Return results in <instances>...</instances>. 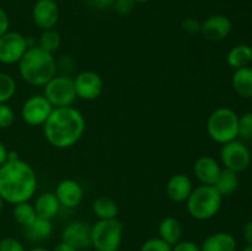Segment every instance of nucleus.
I'll use <instances>...</instances> for the list:
<instances>
[{
	"label": "nucleus",
	"instance_id": "obj_1",
	"mask_svg": "<svg viewBox=\"0 0 252 251\" xmlns=\"http://www.w3.org/2000/svg\"><path fill=\"white\" fill-rule=\"evenodd\" d=\"M42 127L44 138L52 147L68 149L81 139L86 129V121L80 111L69 106L53 108Z\"/></svg>",
	"mask_w": 252,
	"mask_h": 251
},
{
	"label": "nucleus",
	"instance_id": "obj_2",
	"mask_svg": "<svg viewBox=\"0 0 252 251\" xmlns=\"http://www.w3.org/2000/svg\"><path fill=\"white\" fill-rule=\"evenodd\" d=\"M37 175L29 162L19 159L0 166V196L10 204L27 202L37 191Z\"/></svg>",
	"mask_w": 252,
	"mask_h": 251
},
{
	"label": "nucleus",
	"instance_id": "obj_3",
	"mask_svg": "<svg viewBox=\"0 0 252 251\" xmlns=\"http://www.w3.org/2000/svg\"><path fill=\"white\" fill-rule=\"evenodd\" d=\"M19 73L25 83L31 86H44L57 75L56 57L41 47L31 46L19 62Z\"/></svg>",
	"mask_w": 252,
	"mask_h": 251
},
{
	"label": "nucleus",
	"instance_id": "obj_4",
	"mask_svg": "<svg viewBox=\"0 0 252 251\" xmlns=\"http://www.w3.org/2000/svg\"><path fill=\"white\" fill-rule=\"evenodd\" d=\"M223 198L224 197L216 188V186L199 185L194 187L187 198V212L197 220H208L219 213Z\"/></svg>",
	"mask_w": 252,
	"mask_h": 251
},
{
	"label": "nucleus",
	"instance_id": "obj_5",
	"mask_svg": "<svg viewBox=\"0 0 252 251\" xmlns=\"http://www.w3.org/2000/svg\"><path fill=\"white\" fill-rule=\"evenodd\" d=\"M239 116L229 107H219L207 120V133L218 144H225L238 139Z\"/></svg>",
	"mask_w": 252,
	"mask_h": 251
},
{
	"label": "nucleus",
	"instance_id": "obj_6",
	"mask_svg": "<svg viewBox=\"0 0 252 251\" xmlns=\"http://www.w3.org/2000/svg\"><path fill=\"white\" fill-rule=\"evenodd\" d=\"M122 221L102 219L91 225V246L96 251H117L123 239Z\"/></svg>",
	"mask_w": 252,
	"mask_h": 251
},
{
	"label": "nucleus",
	"instance_id": "obj_7",
	"mask_svg": "<svg viewBox=\"0 0 252 251\" xmlns=\"http://www.w3.org/2000/svg\"><path fill=\"white\" fill-rule=\"evenodd\" d=\"M43 95L54 108L69 107L75 102L76 94L73 78L56 75L43 86Z\"/></svg>",
	"mask_w": 252,
	"mask_h": 251
},
{
	"label": "nucleus",
	"instance_id": "obj_8",
	"mask_svg": "<svg viewBox=\"0 0 252 251\" xmlns=\"http://www.w3.org/2000/svg\"><path fill=\"white\" fill-rule=\"evenodd\" d=\"M29 38L15 31H7L0 37V63L17 64L29 49Z\"/></svg>",
	"mask_w": 252,
	"mask_h": 251
},
{
	"label": "nucleus",
	"instance_id": "obj_9",
	"mask_svg": "<svg viewBox=\"0 0 252 251\" xmlns=\"http://www.w3.org/2000/svg\"><path fill=\"white\" fill-rule=\"evenodd\" d=\"M220 160L225 169L239 174V172L248 169L249 165H250V149L240 140H231V142L221 145Z\"/></svg>",
	"mask_w": 252,
	"mask_h": 251
},
{
	"label": "nucleus",
	"instance_id": "obj_10",
	"mask_svg": "<svg viewBox=\"0 0 252 251\" xmlns=\"http://www.w3.org/2000/svg\"><path fill=\"white\" fill-rule=\"evenodd\" d=\"M53 106L44 95H32L21 107V118L31 127L43 126L53 111Z\"/></svg>",
	"mask_w": 252,
	"mask_h": 251
},
{
	"label": "nucleus",
	"instance_id": "obj_11",
	"mask_svg": "<svg viewBox=\"0 0 252 251\" xmlns=\"http://www.w3.org/2000/svg\"><path fill=\"white\" fill-rule=\"evenodd\" d=\"M74 81V89H75L76 97L84 101H94L100 97L102 94L103 81L102 78L96 71L84 70L80 71Z\"/></svg>",
	"mask_w": 252,
	"mask_h": 251
},
{
	"label": "nucleus",
	"instance_id": "obj_12",
	"mask_svg": "<svg viewBox=\"0 0 252 251\" xmlns=\"http://www.w3.org/2000/svg\"><path fill=\"white\" fill-rule=\"evenodd\" d=\"M233 30V24L228 16L221 14L211 15L201 26V34L204 39L211 42H219L225 39Z\"/></svg>",
	"mask_w": 252,
	"mask_h": 251
},
{
	"label": "nucleus",
	"instance_id": "obj_13",
	"mask_svg": "<svg viewBox=\"0 0 252 251\" xmlns=\"http://www.w3.org/2000/svg\"><path fill=\"white\" fill-rule=\"evenodd\" d=\"M32 20L42 31L54 29L59 21V7L56 0H37L32 7Z\"/></svg>",
	"mask_w": 252,
	"mask_h": 251
},
{
	"label": "nucleus",
	"instance_id": "obj_14",
	"mask_svg": "<svg viewBox=\"0 0 252 251\" xmlns=\"http://www.w3.org/2000/svg\"><path fill=\"white\" fill-rule=\"evenodd\" d=\"M62 241L74 246L76 250L91 246V225L84 220H73L62 231Z\"/></svg>",
	"mask_w": 252,
	"mask_h": 251
},
{
	"label": "nucleus",
	"instance_id": "obj_15",
	"mask_svg": "<svg viewBox=\"0 0 252 251\" xmlns=\"http://www.w3.org/2000/svg\"><path fill=\"white\" fill-rule=\"evenodd\" d=\"M54 194L61 207L71 209L76 208L83 201L84 191L78 181L73 179H65L57 185Z\"/></svg>",
	"mask_w": 252,
	"mask_h": 251
},
{
	"label": "nucleus",
	"instance_id": "obj_16",
	"mask_svg": "<svg viewBox=\"0 0 252 251\" xmlns=\"http://www.w3.org/2000/svg\"><path fill=\"white\" fill-rule=\"evenodd\" d=\"M221 170L223 169H221L220 164L209 155H203V157H198L193 165L194 176L202 185L214 186L217 180L219 179Z\"/></svg>",
	"mask_w": 252,
	"mask_h": 251
},
{
	"label": "nucleus",
	"instance_id": "obj_17",
	"mask_svg": "<svg viewBox=\"0 0 252 251\" xmlns=\"http://www.w3.org/2000/svg\"><path fill=\"white\" fill-rule=\"evenodd\" d=\"M193 188V184L189 175L180 172L172 175L169 179L166 184V194L172 202L182 203L187 201Z\"/></svg>",
	"mask_w": 252,
	"mask_h": 251
},
{
	"label": "nucleus",
	"instance_id": "obj_18",
	"mask_svg": "<svg viewBox=\"0 0 252 251\" xmlns=\"http://www.w3.org/2000/svg\"><path fill=\"white\" fill-rule=\"evenodd\" d=\"M235 238L230 233L219 231L204 239L201 251H236Z\"/></svg>",
	"mask_w": 252,
	"mask_h": 251
},
{
	"label": "nucleus",
	"instance_id": "obj_19",
	"mask_svg": "<svg viewBox=\"0 0 252 251\" xmlns=\"http://www.w3.org/2000/svg\"><path fill=\"white\" fill-rule=\"evenodd\" d=\"M33 207L37 217L52 220L59 212L61 204H59L54 192H44L37 197Z\"/></svg>",
	"mask_w": 252,
	"mask_h": 251
},
{
	"label": "nucleus",
	"instance_id": "obj_20",
	"mask_svg": "<svg viewBox=\"0 0 252 251\" xmlns=\"http://www.w3.org/2000/svg\"><path fill=\"white\" fill-rule=\"evenodd\" d=\"M182 235H184V226L179 219L174 217H165L160 221L159 238H161L171 246L182 240Z\"/></svg>",
	"mask_w": 252,
	"mask_h": 251
},
{
	"label": "nucleus",
	"instance_id": "obj_21",
	"mask_svg": "<svg viewBox=\"0 0 252 251\" xmlns=\"http://www.w3.org/2000/svg\"><path fill=\"white\" fill-rule=\"evenodd\" d=\"M233 89L240 97L252 98V68L238 69L234 71L233 79H231Z\"/></svg>",
	"mask_w": 252,
	"mask_h": 251
},
{
	"label": "nucleus",
	"instance_id": "obj_22",
	"mask_svg": "<svg viewBox=\"0 0 252 251\" xmlns=\"http://www.w3.org/2000/svg\"><path fill=\"white\" fill-rule=\"evenodd\" d=\"M24 230L25 235L29 240L33 241V243H41V241L51 238L52 233H53V225L49 219L37 217L33 223L24 228Z\"/></svg>",
	"mask_w": 252,
	"mask_h": 251
},
{
	"label": "nucleus",
	"instance_id": "obj_23",
	"mask_svg": "<svg viewBox=\"0 0 252 251\" xmlns=\"http://www.w3.org/2000/svg\"><path fill=\"white\" fill-rule=\"evenodd\" d=\"M226 63L235 70L250 66L252 63V47L249 44H238L233 47L226 56Z\"/></svg>",
	"mask_w": 252,
	"mask_h": 251
},
{
	"label": "nucleus",
	"instance_id": "obj_24",
	"mask_svg": "<svg viewBox=\"0 0 252 251\" xmlns=\"http://www.w3.org/2000/svg\"><path fill=\"white\" fill-rule=\"evenodd\" d=\"M93 212L98 220L115 219L118 216V206L110 197L100 196L93 202Z\"/></svg>",
	"mask_w": 252,
	"mask_h": 251
},
{
	"label": "nucleus",
	"instance_id": "obj_25",
	"mask_svg": "<svg viewBox=\"0 0 252 251\" xmlns=\"http://www.w3.org/2000/svg\"><path fill=\"white\" fill-rule=\"evenodd\" d=\"M214 186H216V188L220 192V194L223 197L230 196V194H233L239 187L238 172L231 171V170L224 167V169L221 170L220 175H219V179L217 180Z\"/></svg>",
	"mask_w": 252,
	"mask_h": 251
},
{
	"label": "nucleus",
	"instance_id": "obj_26",
	"mask_svg": "<svg viewBox=\"0 0 252 251\" xmlns=\"http://www.w3.org/2000/svg\"><path fill=\"white\" fill-rule=\"evenodd\" d=\"M12 218H14V220L17 224H20L24 228L29 226L37 218V213L34 211L33 204L30 203V201L14 204V208H12Z\"/></svg>",
	"mask_w": 252,
	"mask_h": 251
},
{
	"label": "nucleus",
	"instance_id": "obj_27",
	"mask_svg": "<svg viewBox=\"0 0 252 251\" xmlns=\"http://www.w3.org/2000/svg\"><path fill=\"white\" fill-rule=\"evenodd\" d=\"M62 43V37L57 30H44L41 33L38 38V44L37 46L41 47L44 51L49 52V53H54L57 49L61 47Z\"/></svg>",
	"mask_w": 252,
	"mask_h": 251
},
{
	"label": "nucleus",
	"instance_id": "obj_28",
	"mask_svg": "<svg viewBox=\"0 0 252 251\" xmlns=\"http://www.w3.org/2000/svg\"><path fill=\"white\" fill-rule=\"evenodd\" d=\"M16 93V81L10 74L0 71V103H7Z\"/></svg>",
	"mask_w": 252,
	"mask_h": 251
},
{
	"label": "nucleus",
	"instance_id": "obj_29",
	"mask_svg": "<svg viewBox=\"0 0 252 251\" xmlns=\"http://www.w3.org/2000/svg\"><path fill=\"white\" fill-rule=\"evenodd\" d=\"M238 138L244 140L252 139V112H246L239 117Z\"/></svg>",
	"mask_w": 252,
	"mask_h": 251
},
{
	"label": "nucleus",
	"instance_id": "obj_30",
	"mask_svg": "<svg viewBox=\"0 0 252 251\" xmlns=\"http://www.w3.org/2000/svg\"><path fill=\"white\" fill-rule=\"evenodd\" d=\"M139 251H172V246L161 238H150L142 244Z\"/></svg>",
	"mask_w": 252,
	"mask_h": 251
},
{
	"label": "nucleus",
	"instance_id": "obj_31",
	"mask_svg": "<svg viewBox=\"0 0 252 251\" xmlns=\"http://www.w3.org/2000/svg\"><path fill=\"white\" fill-rule=\"evenodd\" d=\"M15 122V112L7 103H0V128L6 129Z\"/></svg>",
	"mask_w": 252,
	"mask_h": 251
},
{
	"label": "nucleus",
	"instance_id": "obj_32",
	"mask_svg": "<svg viewBox=\"0 0 252 251\" xmlns=\"http://www.w3.org/2000/svg\"><path fill=\"white\" fill-rule=\"evenodd\" d=\"M135 4L137 2L134 0H115V2H113V9L121 16H127V15H129L134 10Z\"/></svg>",
	"mask_w": 252,
	"mask_h": 251
},
{
	"label": "nucleus",
	"instance_id": "obj_33",
	"mask_svg": "<svg viewBox=\"0 0 252 251\" xmlns=\"http://www.w3.org/2000/svg\"><path fill=\"white\" fill-rule=\"evenodd\" d=\"M0 251H26L21 241L15 238H2L0 240Z\"/></svg>",
	"mask_w": 252,
	"mask_h": 251
},
{
	"label": "nucleus",
	"instance_id": "obj_34",
	"mask_svg": "<svg viewBox=\"0 0 252 251\" xmlns=\"http://www.w3.org/2000/svg\"><path fill=\"white\" fill-rule=\"evenodd\" d=\"M201 26H202V22L198 21L197 19L194 17H187L182 21V30H184L186 33L189 34H198L201 33Z\"/></svg>",
	"mask_w": 252,
	"mask_h": 251
},
{
	"label": "nucleus",
	"instance_id": "obj_35",
	"mask_svg": "<svg viewBox=\"0 0 252 251\" xmlns=\"http://www.w3.org/2000/svg\"><path fill=\"white\" fill-rule=\"evenodd\" d=\"M172 251H201V246L191 240H180L172 245Z\"/></svg>",
	"mask_w": 252,
	"mask_h": 251
},
{
	"label": "nucleus",
	"instance_id": "obj_36",
	"mask_svg": "<svg viewBox=\"0 0 252 251\" xmlns=\"http://www.w3.org/2000/svg\"><path fill=\"white\" fill-rule=\"evenodd\" d=\"M9 27H10L9 15H7V12L0 6V37L9 31Z\"/></svg>",
	"mask_w": 252,
	"mask_h": 251
},
{
	"label": "nucleus",
	"instance_id": "obj_37",
	"mask_svg": "<svg viewBox=\"0 0 252 251\" xmlns=\"http://www.w3.org/2000/svg\"><path fill=\"white\" fill-rule=\"evenodd\" d=\"M243 236L246 245H252V220H249L244 226Z\"/></svg>",
	"mask_w": 252,
	"mask_h": 251
},
{
	"label": "nucleus",
	"instance_id": "obj_38",
	"mask_svg": "<svg viewBox=\"0 0 252 251\" xmlns=\"http://www.w3.org/2000/svg\"><path fill=\"white\" fill-rule=\"evenodd\" d=\"M90 2L95 7H98V9H105V7L113 6L115 0H90Z\"/></svg>",
	"mask_w": 252,
	"mask_h": 251
},
{
	"label": "nucleus",
	"instance_id": "obj_39",
	"mask_svg": "<svg viewBox=\"0 0 252 251\" xmlns=\"http://www.w3.org/2000/svg\"><path fill=\"white\" fill-rule=\"evenodd\" d=\"M7 154H9V150H7L6 145L0 140V166L7 161Z\"/></svg>",
	"mask_w": 252,
	"mask_h": 251
},
{
	"label": "nucleus",
	"instance_id": "obj_40",
	"mask_svg": "<svg viewBox=\"0 0 252 251\" xmlns=\"http://www.w3.org/2000/svg\"><path fill=\"white\" fill-rule=\"evenodd\" d=\"M52 251H79V250H76V249L74 248V246L69 245V244L61 241V243H59L58 245L54 246V249Z\"/></svg>",
	"mask_w": 252,
	"mask_h": 251
},
{
	"label": "nucleus",
	"instance_id": "obj_41",
	"mask_svg": "<svg viewBox=\"0 0 252 251\" xmlns=\"http://www.w3.org/2000/svg\"><path fill=\"white\" fill-rule=\"evenodd\" d=\"M19 153L15 152V150H9V154H7V161H15V160H19Z\"/></svg>",
	"mask_w": 252,
	"mask_h": 251
},
{
	"label": "nucleus",
	"instance_id": "obj_42",
	"mask_svg": "<svg viewBox=\"0 0 252 251\" xmlns=\"http://www.w3.org/2000/svg\"><path fill=\"white\" fill-rule=\"evenodd\" d=\"M29 251H49V250L48 249L43 248V246H36V248L31 249V250H29Z\"/></svg>",
	"mask_w": 252,
	"mask_h": 251
},
{
	"label": "nucleus",
	"instance_id": "obj_43",
	"mask_svg": "<svg viewBox=\"0 0 252 251\" xmlns=\"http://www.w3.org/2000/svg\"><path fill=\"white\" fill-rule=\"evenodd\" d=\"M2 207H4V199H2L1 196H0V214H1Z\"/></svg>",
	"mask_w": 252,
	"mask_h": 251
},
{
	"label": "nucleus",
	"instance_id": "obj_44",
	"mask_svg": "<svg viewBox=\"0 0 252 251\" xmlns=\"http://www.w3.org/2000/svg\"><path fill=\"white\" fill-rule=\"evenodd\" d=\"M241 251H252V245H246Z\"/></svg>",
	"mask_w": 252,
	"mask_h": 251
},
{
	"label": "nucleus",
	"instance_id": "obj_45",
	"mask_svg": "<svg viewBox=\"0 0 252 251\" xmlns=\"http://www.w3.org/2000/svg\"><path fill=\"white\" fill-rule=\"evenodd\" d=\"M135 2H148V1H150V0H134Z\"/></svg>",
	"mask_w": 252,
	"mask_h": 251
},
{
	"label": "nucleus",
	"instance_id": "obj_46",
	"mask_svg": "<svg viewBox=\"0 0 252 251\" xmlns=\"http://www.w3.org/2000/svg\"><path fill=\"white\" fill-rule=\"evenodd\" d=\"M251 64H252V63H251ZM251 68H252V66H251Z\"/></svg>",
	"mask_w": 252,
	"mask_h": 251
}]
</instances>
